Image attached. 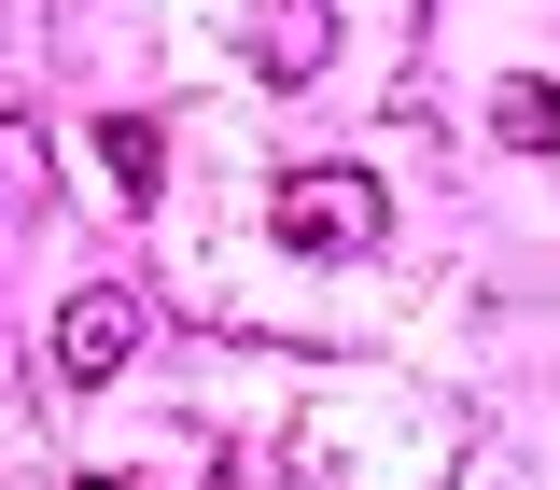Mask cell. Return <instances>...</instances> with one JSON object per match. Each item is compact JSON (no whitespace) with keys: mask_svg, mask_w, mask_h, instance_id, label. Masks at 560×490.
Returning <instances> with one entry per match:
<instances>
[{"mask_svg":"<svg viewBox=\"0 0 560 490\" xmlns=\"http://www.w3.org/2000/svg\"><path fill=\"white\" fill-rule=\"evenodd\" d=\"M267 224L294 238V253H378V224H393V197H378L364 168H280Z\"/></svg>","mask_w":560,"mask_h":490,"instance_id":"cell-1","label":"cell"},{"mask_svg":"<svg viewBox=\"0 0 560 490\" xmlns=\"http://www.w3.org/2000/svg\"><path fill=\"white\" fill-rule=\"evenodd\" d=\"M127 350H140V294L127 280H84V294L57 308V378H113Z\"/></svg>","mask_w":560,"mask_h":490,"instance_id":"cell-2","label":"cell"},{"mask_svg":"<svg viewBox=\"0 0 560 490\" xmlns=\"http://www.w3.org/2000/svg\"><path fill=\"white\" fill-rule=\"evenodd\" d=\"M98 183H113L127 210H154V183H168V127H154V113H113V127H98Z\"/></svg>","mask_w":560,"mask_h":490,"instance_id":"cell-3","label":"cell"},{"mask_svg":"<svg viewBox=\"0 0 560 490\" xmlns=\"http://www.w3.org/2000/svg\"><path fill=\"white\" fill-rule=\"evenodd\" d=\"M253 70H267V84H308V70H323V0H267V14H253Z\"/></svg>","mask_w":560,"mask_h":490,"instance_id":"cell-4","label":"cell"},{"mask_svg":"<svg viewBox=\"0 0 560 490\" xmlns=\"http://www.w3.org/2000/svg\"><path fill=\"white\" fill-rule=\"evenodd\" d=\"M490 127L518 140V154H560V84H547V70H518V84L490 98Z\"/></svg>","mask_w":560,"mask_h":490,"instance_id":"cell-5","label":"cell"}]
</instances>
